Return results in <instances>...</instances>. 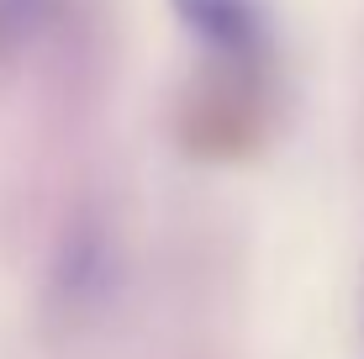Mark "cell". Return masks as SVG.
<instances>
[{
  "mask_svg": "<svg viewBox=\"0 0 364 359\" xmlns=\"http://www.w3.org/2000/svg\"><path fill=\"white\" fill-rule=\"evenodd\" d=\"M180 16L217 53H228V58H254L259 53V16H254L248 0H180Z\"/></svg>",
  "mask_w": 364,
  "mask_h": 359,
  "instance_id": "cell-1",
  "label": "cell"
}]
</instances>
